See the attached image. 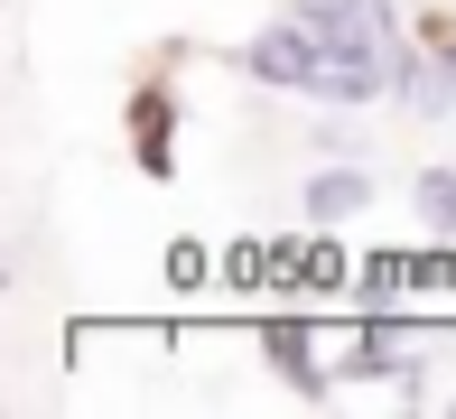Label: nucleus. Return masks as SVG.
Returning a JSON list of instances; mask_svg holds the SVG:
<instances>
[{"mask_svg": "<svg viewBox=\"0 0 456 419\" xmlns=\"http://www.w3.org/2000/svg\"><path fill=\"white\" fill-rule=\"evenodd\" d=\"M298 19H307V29H326L345 56H363L391 94H410V84H419V56H410L401 10H391V0H298Z\"/></svg>", "mask_w": 456, "mask_h": 419, "instance_id": "2", "label": "nucleus"}, {"mask_svg": "<svg viewBox=\"0 0 456 419\" xmlns=\"http://www.w3.org/2000/svg\"><path fill=\"white\" fill-rule=\"evenodd\" d=\"M242 66H252L261 84H280V94H307V103H372V94H391L363 56H345L336 37L307 29L298 10H289L280 29H261L252 47H242Z\"/></svg>", "mask_w": 456, "mask_h": 419, "instance_id": "1", "label": "nucleus"}, {"mask_svg": "<svg viewBox=\"0 0 456 419\" xmlns=\"http://www.w3.org/2000/svg\"><path fill=\"white\" fill-rule=\"evenodd\" d=\"M372 205V177H354V168H326L317 186H307V215L317 224H345V215H363Z\"/></svg>", "mask_w": 456, "mask_h": 419, "instance_id": "3", "label": "nucleus"}, {"mask_svg": "<svg viewBox=\"0 0 456 419\" xmlns=\"http://www.w3.org/2000/svg\"><path fill=\"white\" fill-rule=\"evenodd\" d=\"M419 224H428V234H456V177H447V168L419 177Z\"/></svg>", "mask_w": 456, "mask_h": 419, "instance_id": "4", "label": "nucleus"}]
</instances>
